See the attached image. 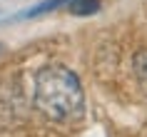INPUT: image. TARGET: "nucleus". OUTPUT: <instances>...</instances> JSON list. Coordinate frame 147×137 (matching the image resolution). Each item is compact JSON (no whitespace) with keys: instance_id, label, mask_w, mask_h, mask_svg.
Wrapping results in <instances>:
<instances>
[{"instance_id":"f257e3e1","label":"nucleus","mask_w":147,"mask_h":137,"mask_svg":"<svg viewBox=\"0 0 147 137\" xmlns=\"http://www.w3.org/2000/svg\"><path fill=\"white\" fill-rule=\"evenodd\" d=\"M32 102L53 122H75L85 115V90L80 77L65 65H45L35 75Z\"/></svg>"},{"instance_id":"f03ea898","label":"nucleus","mask_w":147,"mask_h":137,"mask_svg":"<svg viewBox=\"0 0 147 137\" xmlns=\"http://www.w3.org/2000/svg\"><path fill=\"white\" fill-rule=\"evenodd\" d=\"M100 0H65V8L75 15H95L100 10Z\"/></svg>"},{"instance_id":"7ed1b4c3","label":"nucleus","mask_w":147,"mask_h":137,"mask_svg":"<svg viewBox=\"0 0 147 137\" xmlns=\"http://www.w3.org/2000/svg\"><path fill=\"white\" fill-rule=\"evenodd\" d=\"M132 70H135V77H137L140 87L147 92V50H137L135 57H132Z\"/></svg>"}]
</instances>
